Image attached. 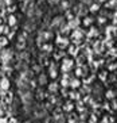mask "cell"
<instances>
[{
    "instance_id": "obj_2",
    "label": "cell",
    "mask_w": 117,
    "mask_h": 123,
    "mask_svg": "<svg viewBox=\"0 0 117 123\" xmlns=\"http://www.w3.org/2000/svg\"><path fill=\"white\" fill-rule=\"evenodd\" d=\"M102 10V6L100 3H97V1H93L90 6H89V12H92V14H94V12H100Z\"/></svg>"
},
{
    "instance_id": "obj_1",
    "label": "cell",
    "mask_w": 117,
    "mask_h": 123,
    "mask_svg": "<svg viewBox=\"0 0 117 123\" xmlns=\"http://www.w3.org/2000/svg\"><path fill=\"white\" fill-rule=\"evenodd\" d=\"M94 22H96V18L93 15H86L85 18L82 19V25L85 26V27H90Z\"/></svg>"
},
{
    "instance_id": "obj_3",
    "label": "cell",
    "mask_w": 117,
    "mask_h": 123,
    "mask_svg": "<svg viewBox=\"0 0 117 123\" xmlns=\"http://www.w3.org/2000/svg\"><path fill=\"white\" fill-rule=\"evenodd\" d=\"M4 118H7V111L3 107H0V119H4Z\"/></svg>"
}]
</instances>
